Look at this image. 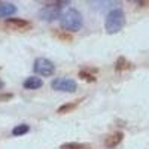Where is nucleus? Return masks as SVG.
<instances>
[{
    "instance_id": "nucleus-1",
    "label": "nucleus",
    "mask_w": 149,
    "mask_h": 149,
    "mask_svg": "<svg viewBox=\"0 0 149 149\" xmlns=\"http://www.w3.org/2000/svg\"><path fill=\"white\" fill-rule=\"evenodd\" d=\"M61 27H63L66 31H79L82 29V15L78 9H67L60 18Z\"/></svg>"
},
{
    "instance_id": "nucleus-2",
    "label": "nucleus",
    "mask_w": 149,
    "mask_h": 149,
    "mask_svg": "<svg viewBox=\"0 0 149 149\" xmlns=\"http://www.w3.org/2000/svg\"><path fill=\"white\" fill-rule=\"evenodd\" d=\"M64 5H67V2H52V3H48L46 6H43L39 10V17L43 21H55L58 18H61V12H63Z\"/></svg>"
},
{
    "instance_id": "nucleus-3",
    "label": "nucleus",
    "mask_w": 149,
    "mask_h": 149,
    "mask_svg": "<svg viewBox=\"0 0 149 149\" xmlns=\"http://www.w3.org/2000/svg\"><path fill=\"white\" fill-rule=\"evenodd\" d=\"M124 24H125V15H124L122 9H113L109 12L104 27L107 33H116L124 27Z\"/></svg>"
},
{
    "instance_id": "nucleus-4",
    "label": "nucleus",
    "mask_w": 149,
    "mask_h": 149,
    "mask_svg": "<svg viewBox=\"0 0 149 149\" xmlns=\"http://www.w3.org/2000/svg\"><path fill=\"white\" fill-rule=\"evenodd\" d=\"M33 70L37 74H40V76H52L55 73V66L52 61H49L46 58H36Z\"/></svg>"
},
{
    "instance_id": "nucleus-5",
    "label": "nucleus",
    "mask_w": 149,
    "mask_h": 149,
    "mask_svg": "<svg viewBox=\"0 0 149 149\" xmlns=\"http://www.w3.org/2000/svg\"><path fill=\"white\" fill-rule=\"evenodd\" d=\"M52 90L55 91H63V93H74L78 88V84L70 78H57L51 84Z\"/></svg>"
},
{
    "instance_id": "nucleus-6",
    "label": "nucleus",
    "mask_w": 149,
    "mask_h": 149,
    "mask_svg": "<svg viewBox=\"0 0 149 149\" xmlns=\"http://www.w3.org/2000/svg\"><path fill=\"white\" fill-rule=\"evenodd\" d=\"M5 26L12 30H26L30 27V22L26 19H21V18H8Z\"/></svg>"
},
{
    "instance_id": "nucleus-7",
    "label": "nucleus",
    "mask_w": 149,
    "mask_h": 149,
    "mask_svg": "<svg viewBox=\"0 0 149 149\" xmlns=\"http://www.w3.org/2000/svg\"><path fill=\"white\" fill-rule=\"evenodd\" d=\"M122 139H124V134L122 133H113V134H110V136H107L106 137V140H104V146L107 148V149H113V148H116L121 142H122Z\"/></svg>"
},
{
    "instance_id": "nucleus-8",
    "label": "nucleus",
    "mask_w": 149,
    "mask_h": 149,
    "mask_svg": "<svg viewBox=\"0 0 149 149\" xmlns=\"http://www.w3.org/2000/svg\"><path fill=\"white\" fill-rule=\"evenodd\" d=\"M42 85H43V81L37 76H30L22 82V86L26 90H37V88H40Z\"/></svg>"
},
{
    "instance_id": "nucleus-9",
    "label": "nucleus",
    "mask_w": 149,
    "mask_h": 149,
    "mask_svg": "<svg viewBox=\"0 0 149 149\" xmlns=\"http://www.w3.org/2000/svg\"><path fill=\"white\" fill-rule=\"evenodd\" d=\"M17 12V6L12 5V3H8V2H2L0 3V18H6V17H10Z\"/></svg>"
},
{
    "instance_id": "nucleus-10",
    "label": "nucleus",
    "mask_w": 149,
    "mask_h": 149,
    "mask_svg": "<svg viewBox=\"0 0 149 149\" xmlns=\"http://www.w3.org/2000/svg\"><path fill=\"white\" fill-rule=\"evenodd\" d=\"M81 102H82V100H76L74 103H67V104L60 106V107L57 109V113H60V115L67 113V112H70V110H73V109H76V107L79 106V103H81Z\"/></svg>"
},
{
    "instance_id": "nucleus-11",
    "label": "nucleus",
    "mask_w": 149,
    "mask_h": 149,
    "mask_svg": "<svg viewBox=\"0 0 149 149\" xmlns=\"http://www.w3.org/2000/svg\"><path fill=\"white\" fill-rule=\"evenodd\" d=\"M115 69H116V70H130V69H133V64L130 63L128 60H125L124 57H121V58H118V61H116Z\"/></svg>"
},
{
    "instance_id": "nucleus-12",
    "label": "nucleus",
    "mask_w": 149,
    "mask_h": 149,
    "mask_svg": "<svg viewBox=\"0 0 149 149\" xmlns=\"http://www.w3.org/2000/svg\"><path fill=\"white\" fill-rule=\"evenodd\" d=\"M30 131V127L27 125V124H19V125L14 127L12 128V136H22Z\"/></svg>"
},
{
    "instance_id": "nucleus-13",
    "label": "nucleus",
    "mask_w": 149,
    "mask_h": 149,
    "mask_svg": "<svg viewBox=\"0 0 149 149\" xmlns=\"http://www.w3.org/2000/svg\"><path fill=\"white\" fill-rule=\"evenodd\" d=\"M61 149H91V146L88 143H66Z\"/></svg>"
},
{
    "instance_id": "nucleus-14",
    "label": "nucleus",
    "mask_w": 149,
    "mask_h": 149,
    "mask_svg": "<svg viewBox=\"0 0 149 149\" xmlns=\"http://www.w3.org/2000/svg\"><path fill=\"white\" fill-rule=\"evenodd\" d=\"M79 76H81V79H84V81H90V82L95 81L94 74H90V73H86V72H79Z\"/></svg>"
},
{
    "instance_id": "nucleus-15",
    "label": "nucleus",
    "mask_w": 149,
    "mask_h": 149,
    "mask_svg": "<svg viewBox=\"0 0 149 149\" xmlns=\"http://www.w3.org/2000/svg\"><path fill=\"white\" fill-rule=\"evenodd\" d=\"M55 36L58 37V39H61V40H72V36H69V34H66V33H60V31H55Z\"/></svg>"
},
{
    "instance_id": "nucleus-16",
    "label": "nucleus",
    "mask_w": 149,
    "mask_h": 149,
    "mask_svg": "<svg viewBox=\"0 0 149 149\" xmlns=\"http://www.w3.org/2000/svg\"><path fill=\"white\" fill-rule=\"evenodd\" d=\"M12 97H14V95L9 94V93H6V94H0V102H9Z\"/></svg>"
},
{
    "instance_id": "nucleus-17",
    "label": "nucleus",
    "mask_w": 149,
    "mask_h": 149,
    "mask_svg": "<svg viewBox=\"0 0 149 149\" xmlns=\"http://www.w3.org/2000/svg\"><path fill=\"white\" fill-rule=\"evenodd\" d=\"M3 86H5V82H3L2 79H0V90H2V88H3Z\"/></svg>"
}]
</instances>
